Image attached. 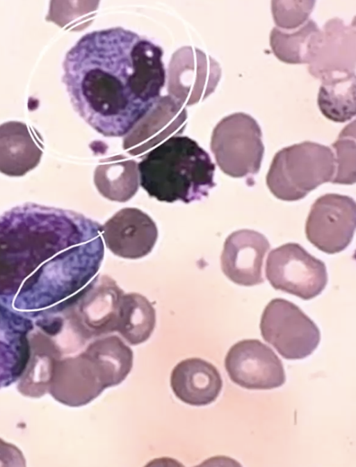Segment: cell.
<instances>
[{
    "instance_id": "obj_1",
    "label": "cell",
    "mask_w": 356,
    "mask_h": 467,
    "mask_svg": "<svg viewBox=\"0 0 356 467\" xmlns=\"http://www.w3.org/2000/svg\"><path fill=\"white\" fill-rule=\"evenodd\" d=\"M163 55L159 45L121 27L85 34L63 64L74 109L106 137L129 135L161 101Z\"/></svg>"
},
{
    "instance_id": "obj_2",
    "label": "cell",
    "mask_w": 356,
    "mask_h": 467,
    "mask_svg": "<svg viewBox=\"0 0 356 467\" xmlns=\"http://www.w3.org/2000/svg\"><path fill=\"white\" fill-rule=\"evenodd\" d=\"M215 164L194 140L173 136L138 163L139 184L149 196L168 203L188 204L208 196L216 183Z\"/></svg>"
},
{
    "instance_id": "obj_3",
    "label": "cell",
    "mask_w": 356,
    "mask_h": 467,
    "mask_svg": "<svg viewBox=\"0 0 356 467\" xmlns=\"http://www.w3.org/2000/svg\"><path fill=\"white\" fill-rule=\"evenodd\" d=\"M335 171L332 149L305 141L276 153L266 176V185L277 198L297 201L322 183L331 181Z\"/></svg>"
},
{
    "instance_id": "obj_4",
    "label": "cell",
    "mask_w": 356,
    "mask_h": 467,
    "mask_svg": "<svg viewBox=\"0 0 356 467\" xmlns=\"http://www.w3.org/2000/svg\"><path fill=\"white\" fill-rule=\"evenodd\" d=\"M211 149L225 174L234 178L254 175L259 171L264 152L260 126L248 114L229 115L214 128Z\"/></svg>"
},
{
    "instance_id": "obj_5",
    "label": "cell",
    "mask_w": 356,
    "mask_h": 467,
    "mask_svg": "<svg viewBox=\"0 0 356 467\" xmlns=\"http://www.w3.org/2000/svg\"><path fill=\"white\" fill-rule=\"evenodd\" d=\"M259 328L264 340L286 359H301L317 348L321 332L297 305L275 298L266 306Z\"/></svg>"
},
{
    "instance_id": "obj_6",
    "label": "cell",
    "mask_w": 356,
    "mask_h": 467,
    "mask_svg": "<svg viewBox=\"0 0 356 467\" xmlns=\"http://www.w3.org/2000/svg\"><path fill=\"white\" fill-rule=\"evenodd\" d=\"M265 274L275 289L304 300L318 295L327 283L324 262L295 243L282 245L270 252Z\"/></svg>"
},
{
    "instance_id": "obj_7",
    "label": "cell",
    "mask_w": 356,
    "mask_h": 467,
    "mask_svg": "<svg viewBox=\"0 0 356 467\" xmlns=\"http://www.w3.org/2000/svg\"><path fill=\"white\" fill-rule=\"evenodd\" d=\"M123 294L111 277L98 275L70 302L67 313L87 341L116 331Z\"/></svg>"
},
{
    "instance_id": "obj_8",
    "label": "cell",
    "mask_w": 356,
    "mask_h": 467,
    "mask_svg": "<svg viewBox=\"0 0 356 467\" xmlns=\"http://www.w3.org/2000/svg\"><path fill=\"white\" fill-rule=\"evenodd\" d=\"M356 222V204L353 198L325 194L312 206L305 234L308 240L327 254H336L350 243Z\"/></svg>"
},
{
    "instance_id": "obj_9",
    "label": "cell",
    "mask_w": 356,
    "mask_h": 467,
    "mask_svg": "<svg viewBox=\"0 0 356 467\" xmlns=\"http://www.w3.org/2000/svg\"><path fill=\"white\" fill-rule=\"evenodd\" d=\"M225 367L234 383L248 389H272L286 381L280 359L270 347L256 339L233 345L226 354Z\"/></svg>"
},
{
    "instance_id": "obj_10",
    "label": "cell",
    "mask_w": 356,
    "mask_h": 467,
    "mask_svg": "<svg viewBox=\"0 0 356 467\" xmlns=\"http://www.w3.org/2000/svg\"><path fill=\"white\" fill-rule=\"evenodd\" d=\"M108 388L96 362L85 352L56 361L49 392L70 407L90 403Z\"/></svg>"
},
{
    "instance_id": "obj_11",
    "label": "cell",
    "mask_w": 356,
    "mask_h": 467,
    "mask_svg": "<svg viewBox=\"0 0 356 467\" xmlns=\"http://www.w3.org/2000/svg\"><path fill=\"white\" fill-rule=\"evenodd\" d=\"M102 236L107 248L115 255L137 259L152 252L158 229L147 213L136 208H124L102 225Z\"/></svg>"
},
{
    "instance_id": "obj_12",
    "label": "cell",
    "mask_w": 356,
    "mask_h": 467,
    "mask_svg": "<svg viewBox=\"0 0 356 467\" xmlns=\"http://www.w3.org/2000/svg\"><path fill=\"white\" fill-rule=\"evenodd\" d=\"M267 238L258 231L241 229L225 240L220 256L224 275L232 282L252 286L264 282V259L270 249Z\"/></svg>"
},
{
    "instance_id": "obj_13",
    "label": "cell",
    "mask_w": 356,
    "mask_h": 467,
    "mask_svg": "<svg viewBox=\"0 0 356 467\" xmlns=\"http://www.w3.org/2000/svg\"><path fill=\"white\" fill-rule=\"evenodd\" d=\"M170 382L175 396L192 406H204L213 402L222 387L218 369L211 363L196 357L179 362L172 370Z\"/></svg>"
},
{
    "instance_id": "obj_14",
    "label": "cell",
    "mask_w": 356,
    "mask_h": 467,
    "mask_svg": "<svg viewBox=\"0 0 356 467\" xmlns=\"http://www.w3.org/2000/svg\"><path fill=\"white\" fill-rule=\"evenodd\" d=\"M319 49L309 64V72L315 78L337 72H355V28L339 18L327 21L322 30Z\"/></svg>"
},
{
    "instance_id": "obj_15",
    "label": "cell",
    "mask_w": 356,
    "mask_h": 467,
    "mask_svg": "<svg viewBox=\"0 0 356 467\" xmlns=\"http://www.w3.org/2000/svg\"><path fill=\"white\" fill-rule=\"evenodd\" d=\"M42 148L28 125L9 121L0 125V172L22 177L40 163Z\"/></svg>"
},
{
    "instance_id": "obj_16",
    "label": "cell",
    "mask_w": 356,
    "mask_h": 467,
    "mask_svg": "<svg viewBox=\"0 0 356 467\" xmlns=\"http://www.w3.org/2000/svg\"><path fill=\"white\" fill-rule=\"evenodd\" d=\"M95 185L105 198L124 202L138 190V163L124 156H113L101 161L95 170Z\"/></svg>"
},
{
    "instance_id": "obj_17",
    "label": "cell",
    "mask_w": 356,
    "mask_h": 467,
    "mask_svg": "<svg viewBox=\"0 0 356 467\" xmlns=\"http://www.w3.org/2000/svg\"><path fill=\"white\" fill-rule=\"evenodd\" d=\"M322 38V30L314 21L309 19L294 32L273 28L270 45L275 56L284 63L309 64L317 54Z\"/></svg>"
},
{
    "instance_id": "obj_18",
    "label": "cell",
    "mask_w": 356,
    "mask_h": 467,
    "mask_svg": "<svg viewBox=\"0 0 356 467\" xmlns=\"http://www.w3.org/2000/svg\"><path fill=\"white\" fill-rule=\"evenodd\" d=\"M318 94L322 114L335 122H345L355 115V74L337 72L323 76Z\"/></svg>"
},
{
    "instance_id": "obj_19",
    "label": "cell",
    "mask_w": 356,
    "mask_h": 467,
    "mask_svg": "<svg viewBox=\"0 0 356 467\" xmlns=\"http://www.w3.org/2000/svg\"><path fill=\"white\" fill-rule=\"evenodd\" d=\"M156 325V312L143 295L131 293L123 294L119 306L116 331L131 345L146 341Z\"/></svg>"
},
{
    "instance_id": "obj_20",
    "label": "cell",
    "mask_w": 356,
    "mask_h": 467,
    "mask_svg": "<svg viewBox=\"0 0 356 467\" xmlns=\"http://www.w3.org/2000/svg\"><path fill=\"white\" fill-rule=\"evenodd\" d=\"M102 371L108 387L122 383L133 366V352L118 336L95 339L84 350Z\"/></svg>"
},
{
    "instance_id": "obj_21",
    "label": "cell",
    "mask_w": 356,
    "mask_h": 467,
    "mask_svg": "<svg viewBox=\"0 0 356 467\" xmlns=\"http://www.w3.org/2000/svg\"><path fill=\"white\" fill-rule=\"evenodd\" d=\"M58 359L60 357L54 354L35 356L19 378L18 390L30 397H40L49 392L55 363Z\"/></svg>"
},
{
    "instance_id": "obj_22",
    "label": "cell",
    "mask_w": 356,
    "mask_h": 467,
    "mask_svg": "<svg viewBox=\"0 0 356 467\" xmlns=\"http://www.w3.org/2000/svg\"><path fill=\"white\" fill-rule=\"evenodd\" d=\"M336 152V171L331 181L339 184L355 183V121L348 124L332 145Z\"/></svg>"
},
{
    "instance_id": "obj_23",
    "label": "cell",
    "mask_w": 356,
    "mask_h": 467,
    "mask_svg": "<svg viewBox=\"0 0 356 467\" xmlns=\"http://www.w3.org/2000/svg\"><path fill=\"white\" fill-rule=\"evenodd\" d=\"M314 3L311 1H272L271 9L275 23L280 29L293 30L298 28L307 21Z\"/></svg>"
},
{
    "instance_id": "obj_24",
    "label": "cell",
    "mask_w": 356,
    "mask_h": 467,
    "mask_svg": "<svg viewBox=\"0 0 356 467\" xmlns=\"http://www.w3.org/2000/svg\"><path fill=\"white\" fill-rule=\"evenodd\" d=\"M23 454L15 446L0 439V466H25Z\"/></svg>"
}]
</instances>
